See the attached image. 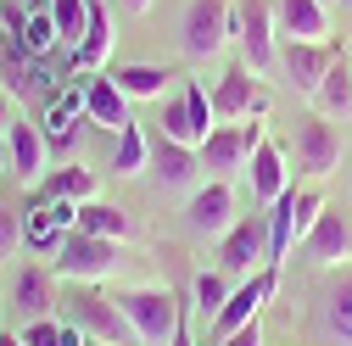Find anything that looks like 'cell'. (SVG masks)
Here are the masks:
<instances>
[{
    "instance_id": "cell-1",
    "label": "cell",
    "mask_w": 352,
    "mask_h": 346,
    "mask_svg": "<svg viewBox=\"0 0 352 346\" xmlns=\"http://www.w3.org/2000/svg\"><path fill=\"white\" fill-rule=\"evenodd\" d=\"M67 324L84 330L96 346H140V341H135V324H129V313H123V301L107 296V290H96V285H73V296H67Z\"/></svg>"
},
{
    "instance_id": "cell-2",
    "label": "cell",
    "mask_w": 352,
    "mask_h": 346,
    "mask_svg": "<svg viewBox=\"0 0 352 346\" xmlns=\"http://www.w3.org/2000/svg\"><path fill=\"white\" fill-rule=\"evenodd\" d=\"M235 39V6L230 0H190L185 17H179V45L190 62H212L224 56Z\"/></svg>"
},
{
    "instance_id": "cell-3",
    "label": "cell",
    "mask_w": 352,
    "mask_h": 346,
    "mask_svg": "<svg viewBox=\"0 0 352 346\" xmlns=\"http://www.w3.org/2000/svg\"><path fill=\"white\" fill-rule=\"evenodd\" d=\"M123 313L129 324H135V341L140 346H173V335H179V301H173L168 285H135V290H123Z\"/></svg>"
},
{
    "instance_id": "cell-4",
    "label": "cell",
    "mask_w": 352,
    "mask_h": 346,
    "mask_svg": "<svg viewBox=\"0 0 352 346\" xmlns=\"http://www.w3.org/2000/svg\"><path fill=\"white\" fill-rule=\"evenodd\" d=\"M118 263H123V246L118 240H96V235H67L62 240V251L51 257V268H56V279H73V285H101V279H112L118 274Z\"/></svg>"
},
{
    "instance_id": "cell-5",
    "label": "cell",
    "mask_w": 352,
    "mask_h": 346,
    "mask_svg": "<svg viewBox=\"0 0 352 346\" xmlns=\"http://www.w3.org/2000/svg\"><path fill=\"white\" fill-rule=\"evenodd\" d=\"M235 39H241V62L263 78L280 67V28H274V0H241L235 6Z\"/></svg>"
},
{
    "instance_id": "cell-6",
    "label": "cell",
    "mask_w": 352,
    "mask_h": 346,
    "mask_svg": "<svg viewBox=\"0 0 352 346\" xmlns=\"http://www.w3.org/2000/svg\"><path fill=\"white\" fill-rule=\"evenodd\" d=\"M269 140V128H263L257 117L252 123H218L212 135L201 140V173H212V179H230V173H246L252 151Z\"/></svg>"
},
{
    "instance_id": "cell-7",
    "label": "cell",
    "mask_w": 352,
    "mask_h": 346,
    "mask_svg": "<svg viewBox=\"0 0 352 346\" xmlns=\"http://www.w3.org/2000/svg\"><path fill=\"white\" fill-rule=\"evenodd\" d=\"M235 224H241V218H235V190H230V179H207L201 190H190V201H185V229H190V235L224 240Z\"/></svg>"
},
{
    "instance_id": "cell-8",
    "label": "cell",
    "mask_w": 352,
    "mask_h": 346,
    "mask_svg": "<svg viewBox=\"0 0 352 346\" xmlns=\"http://www.w3.org/2000/svg\"><path fill=\"white\" fill-rule=\"evenodd\" d=\"M280 290V268L269 263V268H257V274H246L235 290H230V301H224V313L212 319V341H224V335H235L241 324H252L257 313H263V301H269Z\"/></svg>"
},
{
    "instance_id": "cell-9",
    "label": "cell",
    "mask_w": 352,
    "mask_h": 346,
    "mask_svg": "<svg viewBox=\"0 0 352 346\" xmlns=\"http://www.w3.org/2000/svg\"><path fill=\"white\" fill-rule=\"evenodd\" d=\"M341 162V135H336V123L324 112H307L296 117V168L307 173V179H324V173H336Z\"/></svg>"
},
{
    "instance_id": "cell-10",
    "label": "cell",
    "mask_w": 352,
    "mask_h": 346,
    "mask_svg": "<svg viewBox=\"0 0 352 346\" xmlns=\"http://www.w3.org/2000/svg\"><path fill=\"white\" fill-rule=\"evenodd\" d=\"M212 112L218 123H246V117H263L269 112V95H263V84L246 62H235L224 78H218V90H212Z\"/></svg>"
},
{
    "instance_id": "cell-11",
    "label": "cell",
    "mask_w": 352,
    "mask_h": 346,
    "mask_svg": "<svg viewBox=\"0 0 352 346\" xmlns=\"http://www.w3.org/2000/svg\"><path fill=\"white\" fill-rule=\"evenodd\" d=\"M218 268L224 274H257V268H269V218H241L224 246H218Z\"/></svg>"
},
{
    "instance_id": "cell-12",
    "label": "cell",
    "mask_w": 352,
    "mask_h": 346,
    "mask_svg": "<svg viewBox=\"0 0 352 346\" xmlns=\"http://www.w3.org/2000/svg\"><path fill=\"white\" fill-rule=\"evenodd\" d=\"M6 151H12V173L23 179V190H39V179L51 173V140H45V128L17 117L12 123V135H6Z\"/></svg>"
},
{
    "instance_id": "cell-13",
    "label": "cell",
    "mask_w": 352,
    "mask_h": 346,
    "mask_svg": "<svg viewBox=\"0 0 352 346\" xmlns=\"http://www.w3.org/2000/svg\"><path fill=\"white\" fill-rule=\"evenodd\" d=\"M302 257L314 268H341V263H352V218L346 212H319V224L307 229V240H302Z\"/></svg>"
},
{
    "instance_id": "cell-14",
    "label": "cell",
    "mask_w": 352,
    "mask_h": 346,
    "mask_svg": "<svg viewBox=\"0 0 352 346\" xmlns=\"http://www.w3.org/2000/svg\"><path fill=\"white\" fill-rule=\"evenodd\" d=\"M336 62V45H307V39H280V73L296 84V90L314 101L319 95V84Z\"/></svg>"
},
{
    "instance_id": "cell-15",
    "label": "cell",
    "mask_w": 352,
    "mask_h": 346,
    "mask_svg": "<svg viewBox=\"0 0 352 346\" xmlns=\"http://www.w3.org/2000/svg\"><path fill=\"white\" fill-rule=\"evenodd\" d=\"M84 117H90L96 128H107V135H123L129 123V95L112 84V73H84Z\"/></svg>"
},
{
    "instance_id": "cell-16",
    "label": "cell",
    "mask_w": 352,
    "mask_h": 346,
    "mask_svg": "<svg viewBox=\"0 0 352 346\" xmlns=\"http://www.w3.org/2000/svg\"><path fill=\"white\" fill-rule=\"evenodd\" d=\"M274 28H280V39L330 45V6L324 0H274Z\"/></svg>"
},
{
    "instance_id": "cell-17",
    "label": "cell",
    "mask_w": 352,
    "mask_h": 346,
    "mask_svg": "<svg viewBox=\"0 0 352 346\" xmlns=\"http://www.w3.org/2000/svg\"><path fill=\"white\" fill-rule=\"evenodd\" d=\"M151 173L162 190H201V151L196 146H173V140H157L151 146Z\"/></svg>"
},
{
    "instance_id": "cell-18",
    "label": "cell",
    "mask_w": 352,
    "mask_h": 346,
    "mask_svg": "<svg viewBox=\"0 0 352 346\" xmlns=\"http://www.w3.org/2000/svg\"><path fill=\"white\" fill-rule=\"evenodd\" d=\"M73 212H78V207H67V201H34L28 224H23V240H28L34 251L56 257V251H62V240L73 235Z\"/></svg>"
},
{
    "instance_id": "cell-19",
    "label": "cell",
    "mask_w": 352,
    "mask_h": 346,
    "mask_svg": "<svg viewBox=\"0 0 352 346\" xmlns=\"http://www.w3.org/2000/svg\"><path fill=\"white\" fill-rule=\"evenodd\" d=\"M12 308L23 313V324L51 319L56 313V268H23L12 279Z\"/></svg>"
},
{
    "instance_id": "cell-20",
    "label": "cell",
    "mask_w": 352,
    "mask_h": 346,
    "mask_svg": "<svg viewBox=\"0 0 352 346\" xmlns=\"http://www.w3.org/2000/svg\"><path fill=\"white\" fill-rule=\"evenodd\" d=\"M246 185H252V196L263 201V207H274L291 185H285V151L274 146V140H263L257 151H252V162H246Z\"/></svg>"
},
{
    "instance_id": "cell-21",
    "label": "cell",
    "mask_w": 352,
    "mask_h": 346,
    "mask_svg": "<svg viewBox=\"0 0 352 346\" xmlns=\"http://www.w3.org/2000/svg\"><path fill=\"white\" fill-rule=\"evenodd\" d=\"M96 190H101L96 173L78 168V162H67V168H51L45 179H39L34 201H67V207H84V201H96Z\"/></svg>"
},
{
    "instance_id": "cell-22",
    "label": "cell",
    "mask_w": 352,
    "mask_h": 346,
    "mask_svg": "<svg viewBox=\"0 0 352 346\" xmlns=\"http://www.w3.org/2000/svg\"><path fill=\"white\" fill-rule=\"evenodd\" d=\"M78 123H90L84 117V84H73V90H62L56 101H51V112H45V140H51V151H73L78 146Z\"/></svg>"
},
{
    "instance_id": "cell-23",
    "label": "cell",
    "mask_w": 352,
    "mask_h": 346,
    "mask_svg": "<svg viewBox=\"0 0 352 346\" xmlns=\"http://www.w3.org/2000/svg\"><path fill=\"white\" fill-rule=\"evenodd\" d=\"M73 229H78V235H96V240H118V246H123V240H135V218H129L123 207L101 201V196H96V201H84V207L73 212Z\"/></svg>"
},
{
    "instance_id": "cell-24",
    "label": "cell",
    "mask_w": 352,
    "mask_h": 346,
    "mask_svg": "<svg viewBox=\"0 0 352 346\" xmlns=\"http://www.w3.org/2000/svg\"><path fill=\"white\" fill-rule=\"evenodd\" d=\"M112 84H118L129 101H162L168 84H173V73L157 67V62H118L112 67Z\"/></svg>"
},
{
    "instance_id": "cell-25",
    "label": "cell",
    "mask_w": 352,
    "mask_h": 346,
    "mask_svg": "<svg viewBox=\"0 0 352 346\" xmlns=\"http://www.w3.org/2000/svg\"><path fill=\"white\" fill-rule=\"evenodd\" d=\"M314 106L324 117H352V51H336V62H330V73L319 84Z\"/></svg>"
},
{
    "instance_id": "cell-26",
    "label": "cell",
    "mask_w": 352,
    "mask_h": 346,
    "mask_svg": "<svg viewBox=\"0 0 352 346\" xmlns=\"http://www.w3.org/2000/svg\"><path fill=\"white\" fill-rule=\"evenodd\" d=\"M319 330L341 346H352V274H341L324 296H319Z\"/></svg>"
},
{
    "instance_id": "cell-27",
    "label": "cell",
    "mask_w": 352,
    "mask_h": 346,
    "mask_svg": "<svg viewBox=\"0 0 352 346\" xmlns=\"http://www.w3.org/2000/svg\"><path fill=\"white\" fill-rule=\"evenodd\" d=\"M107 56H112V23H107V6H101V0H90V34H84V45L73 51V62H78L84 73H101Z\"/></svg>"
},
{
    "instance_id": "cell-28",
    "label": "cell",
    "mask_w": 352,
    "mask_h": 346,
    "mask_svg": "<svg viewBox=\"0 0 352 346\" xmlns=\"http://www.w3.org/2000/svg\"><path fill=\"white\" fill-rule=\"evenodd\" d=\"M146 168H151V140H146L140 123H129L118 135V151H112V173L118 179H135V173H146Z\"/></svg>"
},
{
    "instance_id": "cell-29",
    "label": "cell",
    "mask_w": 352,
    "mask_h": 346,
    "mask_svg": "<svg viewBox=\"0 0 352 346\" xmlns=\"http://www.w3.org/2000/svg\"><path fill=\"white\" fill-rule=\"evenodd\" d=\"M162 140H173V146H196L201 151V128H196V117H190V106H185V95H162Z\"/></svg>"
},
{
    "instance_id": "cell-30",
    "label": "cell",
    "mask_w": 352,
    "mask_h": 346,
    "mask_svg": "<svg viewBox=\"0 0 352 346\" xmlns=\"http://www.w3.org/2000/svg\"><path fill=\"white\" fill-rule=\"evenodd\" d=\"M56 45H62V34H56V23H51V6H45V12H28V17L17 23V51L45 56V51H56Z\"/></svg>"
},
{
    "instance_id": "cell-31",
    "label": "cell",
    "mask_w": 352,
    "mask_h": 346,
    "mask_svg": "<svg viewBox=\"0 0 352 346\" xmlns=\"http://www.w3.org/2000/svg\"><path fill=\"white\" fill-rule=\"evenodd\" d=\"M51 23L62 34V45H84V34H90V0H51Z\"/></svg>"
},
{
    "instance_id": "cell-32",
    "label": "cell",
    "mask_w": 352,
    "mask_h": 346,
    "mask_svg": "<svg viewBox=\"0 0 352 346\" xmlns=\"http://www.w3.org/2000/svg\"><path fill=\"white\" fill-rule=\"evenodd\" d=\"M90 335L73 330V324H56V319H34L23 324V346H84Z\"/></svg>"
},
{
    "instance_id": "cell-33",
    "label": "cell",
    "mask_w": 352,
    "mask_h": 346,
    "mask_svg": "<svg viewBox=\"0 0 352 346\" xmlns=\"http://www.w3.org/2000/svg\"><path fill=\"white\" fill-rule=\"evenodd\" d=\"M190 296H196V313L201 319H218V313H224V301H230V285H224V274H196Z\"/></svg>"
},
{
    "instance_id": "cell-34",
    "label": "cell",
    "mask_w": 352,
    "mask_h": 346,
    "mask_svg": "<svg viewBox=\"0 0 352 346\" xmlns=\"http://www.w3.org/2000/svg\"><path fill=\"white\" fill-rule=\"evenodd\" d=\"M185 106H190V117H196V128H201V140L212 135V128H218V112H212V95H207V84L201 78H185Z\"/></svg>"
},
{
    "instance_id": "cell-35",
    "label": "cell",
    "mask_w": 352,
    "mask_h": 346,
    "mask_svg": "<svg viewBox=\"0 0 352 346\" xmlns=\"http://www.w3.org/2000/svg\"><path fill=\"white\" fill-rule=\"evenodd\" d=\"M28 240H23V212L17 207H0V263H6V257H17Z\"/></svg>"
},
{
    "instance_id": "cell-36",
    "label": "cell",
    "mask_w": 352,
    "mask_h": 346,
    "mask_svg": "<svg viewBox=\"0 0 352 346\" xmlns=\"http://www.w3.org/2000/svg\"><path fill=\"white\" fill-rule=\"evenodd\" d=\"M212 346H263V330H257V319H252V324H241L235 335H224V341H212Z\"/></svg>"
},
{
    "instance_id": "cell-37",
    "label": "cell",
    "mask_w": 352,
    "mask_h": 346,
    "mask_svg": "<svg viewBox=\"0 0 352 346\" xmlns=\"http://www.w3.org/2000/svg\"><path fill=\"white\" fill-rule=\"evenodd\" d=\"M12 123H17V106H12L6 95H0V140H6V135H12Z\"/></svg>"
},
{
    "instance_id": "cell-38",
    "label": "cell",
    "mask_w": 352,
    "mask_h": 346,
    "mask_svg": "<svg viewBox=\"0 0 352 346\" xmlns=\"http://www.w3.org/2000/svg\"><path fill=\"white\" fill-rule=\"evenodd\" d=\"M123 12H129V17H146V12H151V0H123Z\"/></svg>"
},
{
    "instance_id": "cell-39",
    "label": "cell",
    "mask_w": 352,
    "mask_h": 346,
    "mask_svg": "<svg viewBox=\"0 0 352 346\" xmlns=\"http://www.w3.org/2000/svg\"><path fill=\"white\" fill-rule=\"evenodd\" d=\"M6 168H12V151H6V140H0V179H6Z\"/></svg>"
},
{
    "instance_id": "cell-40",
    "label": "cell",
    "mask_w": 352,
    "mask_h": 346,
    "mask_svg": "<svg viewBox=\"0 0 352 346\" xmlns=\"http://www.w3.org/2000/svg\"><path fill=\"white\" fill-rule=\"evenodd\" d=\"M0 346H23V335H6V330H0Z\"/></svg>"
},
{
    "instance_id": "cell-41",
    "label": "cell",
    "mask_w": 352,
    "mask_h": 346,
    "mask_svg": "<svg viewBox=\"0 0 352 346\" xmlns=\"http://www.w3.org/2000/svg\"><path fill=\"white\" fill-rule=\"evenodd\" d=\"M324 6H330V0H324ZM341 6H346V0H341Z\"/></svg>"
},
{
    "instance_id": "cell-42",
    "label": "cell",
    "mask_w": 352,
    "mask_h": 346,
    "mask_svg": "<svg viewBox=\"0 0 352 346\" xmlns=\"http://www.w3.org/2000/svg\"><path fill=\"white\" fill-rule=\"evenodd\" d=\"M346 6H352V0H346Z\"/></svg>"
}]
</instances>
